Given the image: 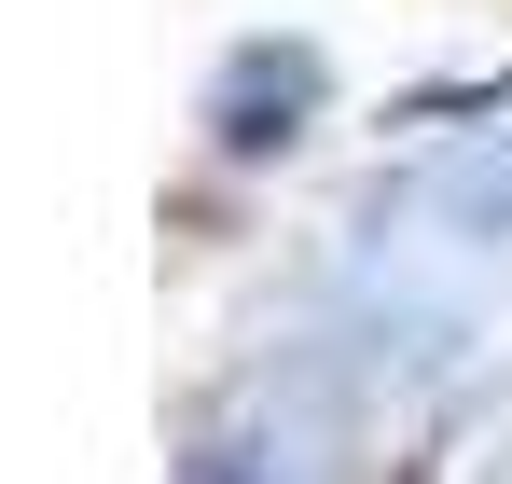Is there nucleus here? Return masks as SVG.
<instances>
[{
	"label": "nucleus",
	"mask_w": 512,
	"mask_h": 484,
	"mask_svg": "<svg viewBox=\"0 0 512 484\" xmlns=\"http://www.w3.org/2000/svg\"><path fill=\"white\" fill-rule=\"evenodd\" d=\"M194 484H250V457H236V443H208V457H194Z\"/></svg>",
	"instance_id": "obj_2"
},
{
	"label": "nucleus",
	"mask_w": 512,
	"mask_h": 484,
	"mask_svg": "<svg viewBox=\"0 0 512 484\" xmlns=\"http://www.w3.org/2000/svg\"><path fill=\"white\" fill-rule=\"evenodd\" d=\"M208 125H222V153H291L319 125V42H236L208 83Z\"/></svg>",
	"instance_id": "obj_1"
}]
</instances>
